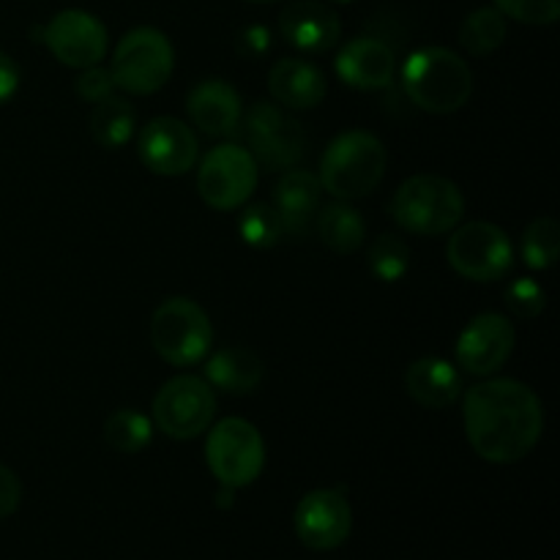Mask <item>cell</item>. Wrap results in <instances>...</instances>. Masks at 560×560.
Instances as JSON below:
<instances>
[{"instance_id":"obj_22","label":"cell","mask_w":560,"mask_h":560,"mask_svg":"<svg viewBox=\"0 0 560 560\" xmlns=\"http://www.w3.org/2000/svg\"><path fill=\"white\" fill-rule=\"evenodd\" d=\"M262 375H266L262 361L246 348H219L206 364L208 383L219 392L238 394V397L257 392Z\"/></svg>"},{"instance_id":"obj_30","label":"cell","mask_w":560,"mask_h":560,"mask_svg":"<svg viewBox=\"0 0 560 560\" xmlns=\"http://www.w3.org/2000/svg\"><path fill=\"white\" fill-rule=\"evenodd\" d=\"M547 295L536 279L520 277L506 288V310L520 320H534L545 312Z\"/></svg>"},{"instance_id":"obj_21","label":"cell","mask_w":560,"mask_h":560,"mask_svg":"<svg viewBox=\"0 0 560 560\" xmlns=\"http://www.w3.org/2000/svg\"><path fill=\"white\" fill-rule=\"evenodd\" d=\"M405 392L419 405L432 410H443L454 405L463 394V377L448 361L419 359L405 372Z\"/></svg>"},{"instance_id":"obj_25","label":"cell","mask_w":560,"mask_h":560,"mask_svg":"<svg viewBox=\"0 0 560 560\" xmlns=\"http://www.w3.org/2000/svg\"><path fill=\"white\" fill-rule=\"evenodd\" d=\"M503 42H506V16L495 5L476 9L474 14L465 16L463 27H459V44L479 58L501 49Z\"/></svg>"},{"instance_id":"obj_12","label":"cell","mask_w":560,"mask_h":560,"mask_svg":"<svg viewBox=\"0 0 560 560\" xmlns=\"http://www.w3.org/2000/svg\"><path fill=\"white\" fill-rule=\"evenodd\" d=\"M293 525L299 541L310 550L328 552L342 547L353 530V512L345 490L326 487L306 492L295 506Z\"/></svg>"},{"instance_id":"obj_36","label":"cell","mask_w":560,"mask_h":560,"mask_svg":"<svg viewBox=\"0 0 560 560\" xmlns=\"http://www.w3.org/2000/svg\"><path fill=\"white\" fill-rule=\"evenodd\" d=\"M249 3H277V0H249Z\"/></svg>"},{"instance_id":"obj_10","label":"cell","mask_w":560,"mask_h":560,"mask_svg":"<svg viewBox=\"0 0 560 560\" xmlns=\"http://www.w3.org/2000/svg\"><path fill=\"white\" fill-rule=\"evenodd\" d=\"M246 142L252 159L268 170H290L306 153V135L295 118L271 102H257L246 113Z\"/></svg>"},{"instance_id":"obj_1","label":"cell","mask_w":560,"mask_h":560,"mask_svg":"<svg viewBox=\"0 0 560 560\" xmlns=\"http://www.w3.org/2000/svg\"><path fill=\"white\" fill-rule=\"evenodd\" d=\"M463 421L470 448L495 465L525 459L545 432L541 399L534 388L509 377L470 388L463 402Z\"/></svg>"},{"instance_id":"obj_8","label":"cell","mask_w":560,"mask_h":560,"mask_svg":"<svg viewBox=\"0 0 560 560\" xmlns=\"http://www.w3.org/2000/svg\"><path fill=\"white\" fill-rule=\"evenodd\" d=\"M217 413L213 388L202 377L178 375L159 388L153 399V421L175 441H191L211 427Z\"/></svg>"},{"instance_id":"obj_31","label":"cell","mask_w":560,"mask_h":560,"mask_svg":"<svg viewBox=\"0 0 560 560\" xmlns=\"http://www.w3.org/2000/svg\"><path fill=\"white\" fill-rule=\"evenodd\" d=\"M495 9L523 25H552L560 16V0H495Z\"/></svg>"},{"instance_id":"obj_6","label":"cell","mask_w":560,"mask_h":560,"mask_svg":"<svg viewBox=\"0 0 560 560\" xmlns=\"http://www.w3.org/2000/svg\"><path fill=\"white\" fill-rule=\"evenodd\" d=\"M173 66L175 52L170 38L156 27H135L115 47L109 74L120 91L151 96L167 85Z\"/></svg>"},{"instance_id":"obj_15","label":"cell","mask_w":560,"mask_h":560,"mask_svg":"<svg viewBox=\"0 0 560 560\" xmlns=\"http://www.w3.org/2000/svg\"><path fill=\"white\" fill-rule=\"evenodd\" d=\"M140 162L156 175H184L197 162V137L184 120L153 118L137 142Z\"/></svg>"},{"instance_id":"obj_11","label":"cell","mask_w":560,"mask_h":560,"mask_svg":"<svg viewBox=\"0 0 560 560\" xmlns=\"http://www.w3.org/2000/svg\"><path fill=\"white\" fill-rule=\"evenodd\" d=\"M257 184V164L241 145H219L202 159L197 173V191L206 206L233 211L244 206Z\"/></svg>"},{"instance_id":"obj_26","label":"cell","mask_w":560,"mask_h":560,"mask_svg":"<svg viewBox=\"0 0 560 560\" xmlns=\"http://www.w3.org/2000/svg\"><path fill=\"white\" fill-rule=\"evenodd\" d=\"M104 441L109 448L120 454H137L151 443L153 424L145 413L135 408H120L104 421Z\"/></svg>"},{"instance_id":"obj_34","label":"cell","mask_w":560,"mask_h":560,"mask_svg":"<svg viewBox=\"0 0 560 560\" xmlns=\"http://www.w3.org/2000/svg\"><path fill=\"white\" fill-rule=\"evenodd\" d=\"M16 88H20V69H16L14 60L0 49V107L14 96Z\"/></svg>"},{"instance_id":"obj_27","label":"cell","mask_w":560,"mask_h":560,"mask_svg":"<svg viewBox=\"0 0 560 560\" xmlns=\"http://www.w3.org/2000/svg\"><path fill=\"white\" fill-rule=\"evenodd\" d=\"M520 252L528 268L547 271L558 262L560 255V224L552 217H539L528 224L520 241Z\"/></svg>"},{"instance_id":"obj_3","label":"cell","mask_w":560,"mask_h":560,"mask_svg":"<svg viewBox=\"0 0 560 560\" xmlns=\"http://www.w3.org/2000/svg\"><path fill=\"white\" fill-rule=\"evenodd\" d=\"M386 148L370 131H345L320 159V186L339 200L372 195L386 173Z\"/></svg>"},{"instance_id":"obj_2","label":"cell","mask_w":560,"mask_h":560,"mask_svg":"<svg viewBox=\"0 0 560 560\" xmlns=\"http://www.w3.org/2000/svg\"><path fill=\"white\" fill-rule=\"evenodd\" d=\"M402 88L424 113L448 115L468 104L474 93V71L452 49L421 47L405 60Z\"/></svg>"},{"instance_id":"obj_16","label":"cell","mask_w":560,"mask_h":560,"mask_svg":"<svg viewBox=\"0 0 560 560\" xmlns=\"http://www.w3.org/2000/svg\"><path fill=\"white\" fill-rule=\"evenodd\" d=\"M279 33L290 47L317 55L337 47L342 22L337 11L320 0H295L279 14Z\"/></svg>"},{"instance_id":"obj_18","label":"cell","mask_w":560,"mask_h":560,"mask_svg":"<svg viewBox=\"0 0 560 560\" xmlns=\"http://www.w3.org/2000/svg\"><path fill=\"white\" fill-rule=\"evenodd\" d=\"M189 118L208 137H230L241 124V96L230 82L202 80L186 96Z\"/></svg>"},{"instance_id":"obj_9","label":"cell","mask_w":560,"mask_h":560,"mask_svg":"<svg viewBox=\"0 0 560 560\" xmlns=\"http://www.w3.org/2000/svg\"><path fill=\"white\" fill-rule=\"evenodd\" d=\"M446 255L448 266L470 282H495L514 266L512 241L490 222H470L454 230Z\"/></svg>"},{"instance_id":"obj_13","label":"cell","mask_w":560,"mask_h":560,"mask_svg":"<svg viewBox=\"0 0 560 560\" xmlns=\"http://www.w3.org/2000/svg\"><path fill=\"white\" fill-rule=\"evenodd\" d=\"M36 36L60 63L71 69L96 66L107 52V27L80 9L58 11L47 25L38 27Z\"/></svg>"},{"instance_id":"obj_29","label":"cell","mask_w":560,"mask_h":560,"mask_svg":"<svg viewBox=\"0 0 560 560\" xmlns=\"http://www.w3.org/2000/svg\"><path fill=\"white\" fill-rule=\"evenodd\" d=\"M238 233L255 249H271L284 235L277 208L268 206V202H255V206H249L241 213Z\"/></svg>"},{"instance_id":"obj_4","label":"cell","mask_w":560,"mask_h":560,"mask_svg":"<svg viewBox=\"0 0 560 560\" xmlns=\"http://www.w3.org/2000/svg\"><path fill=\"white\" fill-rule=\"evenodd\" d=\"M394 222L413 235H443L457 228L465 213L463 191L443 175H413L388 202Z\"/></svg>"},{"instance_id":"obj_17","label":"cell","mask_w":560,"mask_h":560,"mask_svg":"<svg viewBox=\"0 0 560 560\" xmlns=\"http://www.w3.org/2000/svg\"><path fill=\"white\" fill-rule=\"evenodd\" d=\"M337 74L355 91H381L394 82L397 55L392 44L372 36L350 38L337 55Z\"/></svg>"},{"instance_id":"obj_20","label":"cell","mask_w":560,"mask_h":560,"mask_svg":"<svg viewBox=\"0 0 560 560\" xmlns=\"http://www.w3.org/2000/svg\"><path fill=\"white\" fill-rule=\"evenodd\" d=\"M268 91L290 109H312L326 96V77L310 60L284 58L268 74Z\"/></svg>"},{"instance_id":"obj_5","label":"cell","mask_w":560,"mask_h":560,"mask_svg":"<svg viewBox=\"0 0 560 560\" xmlns=\"http://www.w3.org/2000/svg\"><path fill=\"white\" fill-rule=\"evenodd\" d=\"M153 350L173 366L200 364L213 345V328L191 299H164L151 317Z\"/></svg>"},{"instance_id":"obj_32","label":"cell","mask_w":560,"mask_h":560,"mask_svg":"<svg viewBox=\"0 0 560 560\" xmlns=\"http://www.w3.org/2000/svg\"><path fill=\"white\" fill-rule=\"evenodd\" d=\"M115 91V82H113V74H109V69H102V66H88V69H82V74L77 77V93H80L85 102H93L98 104L102 98L113 96Z\"/></svg>"},{"instance_id":"obj_24","label":"cell","mask_w":560,"mask_h":560,"mask_svg":"<svg viewBox=\"0 0 560 560\" xmlns=\"http://www.w3.org/2000/svg\"><path fill=\"white\" fill-rule=\"evenodd\" d=\"M135 126H137V113L126 98L118 96H107L96 104L91 115V135L93 142L102 148H115L126 145L135 135Z\"/></svg>"},{"instance_id":"obj_7","label":"cell","mask_w":560,"mask_h":560,"mask_svg":"<svg viewBox=\"0 0 560 560\" xmlns=\"http://www.w3.org/2000/svg\"><path fill=\"white\" fill-rule=\"evenodd\" d=\"M206 459L219 485L238 490L262 474L266 446L257 427H252L249 421L224 419L208 435Z\"/></svg>"},{"instance_id":"obj_33","label":"cell","mask_w":560,"mask_h":560,"mask_svg":"<svg viewBox=\"0 0 560 560\" xmlns=\"http://www.w3.org/2000/svg\"><path fill=\"white\" fill-rule=\"evenodd\" d=\"M22 501V485L16 474L5 465H0V520L11 517L20 509Z\"/></svg>"},{"instance_id":"obj_28","label":"cell","mask_w":560,"mask_h":560,"mask_svg":"<svg viewBox=\"0 0 560 560\" xmlns=\"http://www.w3.org/2000/svg\"><path fill=\"white\" fill-rule=\"evenodd\" d=\"M366 262L381 282H399L410 268V249L399 235L383 233L372 241Z\"/></svg>"},{"instance_id":"obj_19","label":"cell","mask_w":560,"mask_h":560,"mask_svg":"<svg viewBox=\"0 0 560 560\" xmlns=\"http://www.w3.org/2000/svg\"><path fill=\"white\" fill-rule=\"evenodd\" d=\"M320 178L306 170H288L273 186V208L282 222V233L304 238L320 206Z\"/></svg>"},{"instance_id":"obj_35","label":"cell","mask_w":560,"mask_h":560,"mask_svg":"<svg viewBox=\"0 0 560 560\" xmlns=\"http://www.w3.org/2000/svg\"><path fill=\"white\" fill-rule=\"evenodd\" d=\"M238 47L244 55H262L268 49V31L262 25H249L241 33Z\"/></svg>"},{"instance_id":"obj_37","label":"cell","mask_w":560,"mask_h":560,"mask_svg":"<svg viewBox=\"0 0 560 560\" xmlns=\"http://www.w3.org/2000/svg\"><path fill=\"white\" fill-rule=\"evenodd\" d=\"M334 3H353V0H334Z\"/></svg>"},{"instance_id":"obj_23","label":"cell","mask_w":560,"mask_h":560,"mask_svg":"<svg viewBox=\"0 0 560 560\" xmlns=\"http://www.w3.org/2000/svg\"><path fill=\"white\" fill-rule=\"evenodd\" d=\"M317 233L320 241L337 255H353L361 249L366 235V222L361 213L348 202H331L317 217Z\"/></svg>"},{"instance_id":"obj_14","label":"cell","mask_w":560,"mask_h":560,"mask_svg":"<svg viewBox=\"0 0 560 560\" xmlns=\"http://www.w3.org/2000/svg\"><path fill=\"white\" fill-rule=\"evenodd\" d=\"M514 326L509 317L485 312L465 326L457 339V361L465 372L487 377L501 370L514 350Z\"/></svg>"}]
</instances>
